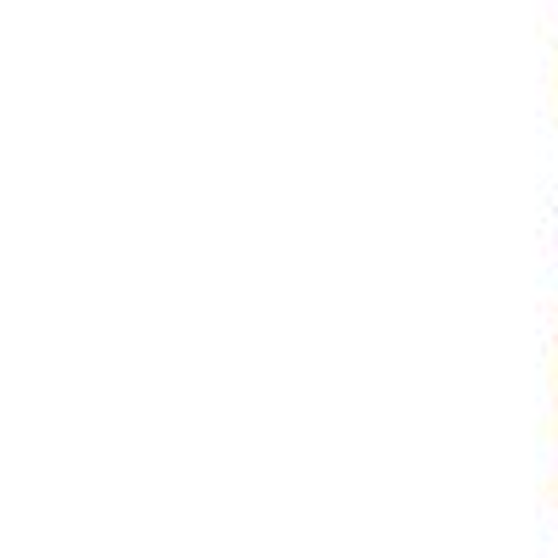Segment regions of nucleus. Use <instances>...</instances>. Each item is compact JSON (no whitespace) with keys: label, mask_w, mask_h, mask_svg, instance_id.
Here are the masks:
<instances>
[]
</instances>
